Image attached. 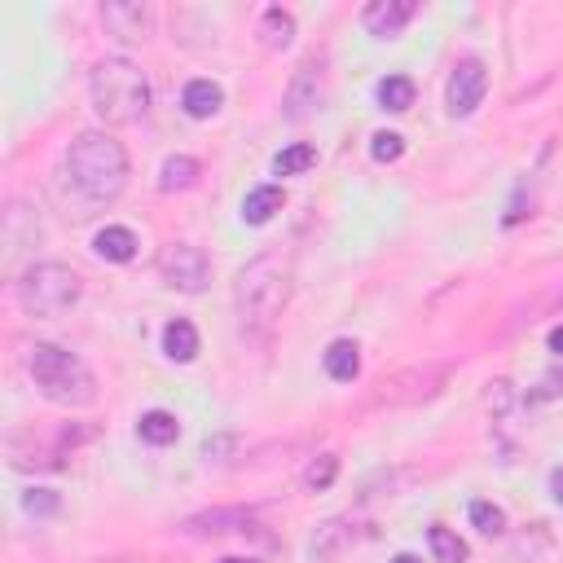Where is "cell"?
<instances>
[{
    "mask_svg": "<svg viewBox=\"0 0 563 563\" xmlns=\"http://www.w3.org/2000/svg\"><path fill=\"white\" fill-rule=\"evenodd\" d=\"M286 304H291V273L282 269V260L260 256V260H251L247 269L238 273V282H234V313H238V326H242V335H247V339L269 344L273 326H278V317H282Z\"/></svg>",
    "mask_w": 563,
    "mask_h": 563,
    "instance_id": "6da1fadb",
    "label": "cell"
},
{
    "mask_svg": "<svg viewBox=\"0 0 563 563\" xmlns=\"http://www.w3.org/2000/svg\"><path fill=\"white\" fill-rule=\"evenodd\" d=\"M62 168H66V181H71L88 203H110V198H119L128 185V154L115 137H106V132H84V137H75L66 159H62Z\"/></svg>",
    "mask_w": 563,
    "mask_h": 563,
    "instance_id": "7a4b0ae2",
    "label": "cell"
},
{
    "mask_svg": "<svg viewBox=\"0 0 563 563\" xmlns=\"http://www.w3.org/2000/svg\"><path fill=\"white\" fill-rule=\"evenodd\" d=\"M27 370L31 379H36V388L44 401L53 405H71V410H80V405H93L97 401V379L88 374V366L75 352L66 348H53V344H36L27 348Z\"/></svg>",
    "mask_w": 563,
    "mask_h": 563,
    "instance_id": "3957f363",
    "label": "cell"
},
{
    "mask_svg": "<svg viewBox=\"0 0 563 563\" xmlns=\"http://www.w3.org/2000/svg\"><path fill=\"white\" fill-rule=\"evenodd\" d=\"M93 110L106 124H137L150 110V84L128 58H106L93 66Z\"/></svg>",
    "mask_w": 563,
    "mask_h": 563,
    "instance_id": "277c9868",
    "label": "cell"
},
{
    "mask_svg": "<svg viewBox=\"0 0 563 563\" xmlns=\"http://www.w3.org/2000/svg\"><path fill=\"white\" fill-rule=\"evenodd\" d=\"M80 300V273L66 269V264H36L27 269V278L18 282V304L31 317H58Z\"/></svg>",
    "mask_w": 563,
    "mask_h": 563,
    "instance_id": "5b68a950",
    "label": "cell"
},
{
    "mask_svg": "<svg viewBox=\"0 0 563 563\" xmlns=\"http://www.w3.org/2000/svg\"><path fill=\"white\" fill-rule=\"evenodd\" d=\"M159 269H163V278H168V286H176V291H185V295H198L207 286V278H212V264H207V256L198 247H190V242H176V247L163 251Z\"/></svg>",
    "mask_w": 563,
    "mask_h": 563,
    "instance_id": "8992f818",
    "label": "cell"
},
{
    "mask_svg": "<svg viewBox=\"0 0 563 563\" xmlns=\"http://www.w3.org/2000/svg\"><path fill=\"white\" fill-rule=\"evenodd\" d=\"M484 93H489V71H484V62L467 58L454 66V75H449V88H445V106L454 119H467L476 115V106L484 102Z\"/></svg>",
    "mask_w": 563,
    "mask_h": 563,
    "instance_id": "52a82bcc",
    "label": "cell"
},
{
    "mask_svg": "<svg viewBox=\"0 0 563 563\" xmlns=\"http://www.w3.org/2000/svg\"><path fill=\"white\" fill-rule=\"evenodd\" d=\"M414 14H418L414 0H374V5H366V14H361V22H366L370 36L392 40V36H401L405 22H410Z\"/></svg>",
    "mask_w": 563,
    "mask_h": 563,
    "instance_id": "ba28073f",
    "label": "cell"
},
{
    "mask_svg": "<svg viewBox=\"0 0 563 563\" xmlns=\"http://www.w3.org/2000/svg\"><path fill=\"white\" fill-rule=\"evenodd\" d=\"M102 22H106L110 36H119V40H141V36H150L154 14H150L146 5H124V0H110V5H102Z\"/></svg>",
    "mask_w": 563,
    "mask_h": 563,
    "instance_id": "9c48e42d",
    "label": "cell"
},
{
    "mask_svg": "<svg viewBox=\"0 0 563 563\" xmlns=\"http://www.w3.org/2000/svg\"><path fill=\"white\" fill-rule=\"evenodd\" d=\"M282 203H286L282 185H256V190L242 198V220H247V225H269V220L282 212Z\"/></svg>",
    "mask_w": 563,
    "mask_h": 563,
    "instance_id": "30bf717a",
    "label": "cell"
},
{
    "mask_svg": "<svg viewBox=\"0 0 563 563\" xmlns=\"http://www.w3.org/2000/svg\"><path fill=\"white\" fill-rule=\"evenodd\" d=\"M181 106L190 119H212L220 106H225V93H220L216 80H190L181 93Z\"/></svg>",
    "mask_w": 563,
    "mask_h": 563,
    "instance_id": "8fae6325",
    "label": "cell"
},
{
    "mask_svg": "<svg viewBox=\"0 0 563 563\" xmlns=\"http://www.w3.org/2000/svg\"><path fill=\"white\" fill-rule=\"evenodd\" d=\"M137 234L124 225H106V229H97V238H93V251L102 260H115V264H128L132 256H137Z\"/></svg>",
    "mask_w": 563,
    "mask_h": 563,
    "instance_id": "7c38bea8",
    "label": "cell"
},
{
    "mask_svg": "<svg viewBox=\"0 0 563 563\" xmlns=\"http://www.w3.org/2000/svg\"><path fill=\"white\" fill-rule=\"evenodd\" d=\"M326 374L335 383H352L361 374V352L352 339H335V344L326 348Z\"/></svg>",
    "mask_w": 563,
    "mask_h": 563,
    "instance_id": "4fadbf2b",
    "label": "cell"
},
{
    "mask_svg": "<svg viewBox=\"0 0 563 563\" xmlns=\"http://www.w3.org/2000/svg\"><path fill=\"white\" fill-rule=\"evenodd\" d=\"M291 40H295L291 9H282V5L264 9V18H260V44H264V49H286Z\"/></svg>",
    "mask_w": 563,
    "mask_h": 563,
    "instance_id": "5bb4252c",
    "label": "cell"
},
{
    "mask_svg": "<svg viewBox=\"0 0 563 563\" xmlns=\"http://www.w3.org/2000/svg\"><path fill=\"white\" fill-rule=\"evenodd\" d=\"M163 352H168L172 361H194L198 357V330L185 322V317L168 322L163 326Z\"/></svg>",
    "mask_w": 563,
    "mask_h": 563,
    "instance_id": "9a60e30c",
    "label": "cell"
},
{
    "mask_svg": "<svg viewBox=\"0 0 563 563\" xmlns=\"http://www.w3.org/2000/svg\"><path fill=\"white\" fill-rule=\"evenodd\" d=\"M190 533H242V528H251V515L242 511H207V515H194V520H185Z\"/></svg>",
    "mask_w": 563,
    "mask_h": 563,
    "instance_id": "2e32d148",
    "label": "cell"
},
{
    "mask_svg": "<svg viewBox=\"0 0 563 563\" xmlns=\"http://www.w3.org/2000/svg\"><path fill=\"white\" fill-rule=\"evenodd\" d=\"M137 436H141V440H150V445H172V440L181 436V423H176V418H172L168 410H150V414H141Z\"/></svg>",
    "mask_w": 563,
    "mask_h": 563,
    "instance_id": "e0dca14e",
    "label": "cell"
},
{
    "mask_svg": "<svg viewBox=\"0 0 563 563\" xmlns=\"http://www.w3.org/2000/svg\"><path fill=\"white\" fill-rule=\"evenodd\" d=\"M198 181V159H190V154H172L168 163H163L159 172V190H190V185Z\"/></svg>",
    "mask_w": 563,
    "mask_h": 563,
    "instance_id": "ac0fdd59",
    "label": "cell"
},
{
    "mask_svg": "<svg viewBox=\"0 0 563 563\" xmlns=\"http://www.w3.org/2000/svg\"><path fill=\"white\" fill-rule=\"evenodd\" d=\"M379 106L392 110V115L410 110L414 106V80L410 75H388V80H379Z\"/></svg>",
    "mask_w": 563,
    "mask_h": 563,
    "instance_id": "d6986e66",
    "label": "cell"
},
{
    "mask_svg": "<svg viewBox=\"0 0 563 563\" xmlns=\"http://www.w3.org/2000/svg\"><path fill=\"white\" fill-rule=\"evenodd\" d=\"M317 163V150L313 146H286V150H278L273 154V176H300V172H308Z\"/></svg>",
    "mask_w": 563,
    "mask_h": 563,
    "instance_id": "ffe728a7",
    "label": "cell"
},
{
    "mask_svg": "<svg viewBox=\"0 0 563 563\" xmlns=\"http://www.w3.org/2000/svg\"><path fill=\"white\" fill-rule=\"evenodd\" d=\"M427 542H432V555H436V563H467V542L462 537H454L449 528H432L427 533Z\"/></svg>",
    "mask_w": 563,
    "mask_h": 563,
    "instance_id": "44dd1931",
    "label": "cell"
},
{
    "mask_svg": "<svg viewBox=\"0 0 563 563\" xmlns=\"http://www.w3.org/2000/svg\"><path fill=\"white\" fill-rule=\"evenodd\" d=\"M335 476H339V458H335V454H322V458L308 462V471H304V489H308V493H326L330 484H335Z\"/></svg>",
    "mask_w": 563,
    "mask_h": 563,
    "instance_id": "7402d4cb",
    "label": "cell"
},
{
    "mask_svg": "<svg viewBox=\"0 0 563 563\" xmlns=\"http://www.w3.org/2000/svg\"><path fill=\"white\" fill-rule=\"evenodd\" d=\"M471 524H476L480 533H489V537L506 533V515H502V506H493V502H484V498L471 502Z\"/></svg>",
    "mask_w": 563,
    "mask_h": 563,
    "instance_id": "603a6c76",
    "label": "cell"
},
{
    "mask_svg": "<svg viewBox=\"0 0 563 563\" xmlns=\"http://www.w3.org/2000/svg\"><path fill=\"white\" fill-rule=\"evenodd\" d=\"M370 154H374L379 163H396V159L405 154V137H401V132H374Z\"/></svg>",
    "mask_w": 563,
    "mask_h": 563,
    "instance_id": "cb8c5ba5",
    "label": "cell"
},
{
    "mask_svg": "<svg viewBox=\"0 0 563 563\" xmlns=\"http://www.w3.org/2000/svg\"><path fill=\"white\" fill-rule=\"evenodd\" d=\"M22 511H27V515H53V511H58V493L27 489V493H22Z\"/></svg>",
    "mask_w": 563,
    "mask_h": 563,
    "instance_id": "d4e9b609",
    "label": "cell"
},
{
    "mask_svg": "<svg viewBox=\"0 0 563 563\" xmlns=\"http://www.w3.org/2000/svg\"><path fill=\"white\" fill-rule=\"evenodd\" d=\"M550 493H555V502L563 506V467L555 471V476H550Z\"/></svg>",
    "mask_w": 563,
    "mask_h": 563,
    "instance_id": "484cf974",
    "label": "cell"
},
{
    "mask_svg": "<svg viewBox=\"0 0 563 563\" xmlns=\"http://www.w3.org/2000/svg\"><path fill=\"white\" fill-rule=\"evenodd\" d=\"M550 352H559V357H563V326L550 330Z\"/></svg>",
    "mask_w": 563,
    "mask_h": 563,
    "instance_id": "4316f807",
    "label": "cell"
},
{
    "mask_svg": "<svg viewBox=\"0 0 563 563\" xmlns=\"http://www.w3.org/2000/svg\"><path fill=\"white\" fill-rule=\"evenodd\" d=\"M392 563H418V559H414V555H396Z\"/></svg>",
    "mask_w": 563,
    "mask_h": 563,
    "instance_id": "83f0119b",
    "label": "cell"
},
{
    "mask_svg": "<svg viewBox=\"0 0 563 563\" xmlns=\"http://www.w3.org/2000/svg\"><path fill=\"white\" fill-rule=\"evenodd\" d=\"M220 563H256V559H220Z\"/></svg>",
    "mask_w": 563,
    "mask_h": 563,
    "instance_id": "f1b7e54d",
    "label": "cell"
}]
</instances>
